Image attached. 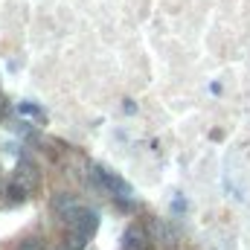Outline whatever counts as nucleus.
Listing matches in <instances>:
<instances>
[{"mask_svg": "<svg viewBox=\"0 0 250 250\" xmlns=\"http://www.w3.org/2000/svg\"><path fill=\"white\" fill-rule=\"evenodd\" d=\"M53 209H56V212H59L62 218H67V215H70L73 209H79V204L73 201V195H64V192H59V195L53 198Z\"/></svg>", "mask_w": 250, "mask_h": 250, "instance_id": "7ed1b4c3", "label": "nucleus"}, {"mask_svg": "<svg viewBox=\"0 0 250 250\" xmlns=\"http://www.w3.org/2000/svg\"><path fill=\"white\" fill-rule=\"evenodd\" d=\"M26 192H29V189L23 187V184H12V187H9V198H12V201H23Z\"/></svg>", "mask_w": 250, "mask_h": 250, "instance_id": "20e7f679", "label": "nucleus"}, {"mask_svg": "<svg viewBox=\"0 0 250 250\" xmlns=\"http://www.w3.org/2000/svg\"><path fill=\"white\" fill-rule=\"evenodd\" d=\"M38 181H41L38 166H35L29 157H23V160L18 163V184H23L26 189H35V187H38Z\"/></svg>", "mask_w": 250, "mask_h": 250, "instance_id": "f03ea898", "label": "nucleus"}, {"mask_svg": "<svg viewBox=\"0 0 250 250\" xmlns=\"http://www.w3.org/2000/svg\"><path fill=\"white\" fill-rule=\"evenodd\" d=\"M123 248L125 250H151V239H148V233H146L143 224H131V227L125 230Z\"/></svg>", "mask_w": 250, "mask_h": 250, "instance_id": "f257e3e1", "label": "nucleus"}, {"mask_svg": "<svg viewBox=\"0 0 250 250\" xmlns=\"http://www.w3.org/2000/svg\"><path fill=\"white\" fill-rule=\"evenodd\" d=\"M21 111H23V114H38V108H35V105H21Z\"/></svg>", "mask_w": 250, "mask_h": 250, "instance_id": "39448f33", "label": "nucleus"}]
</instances>
